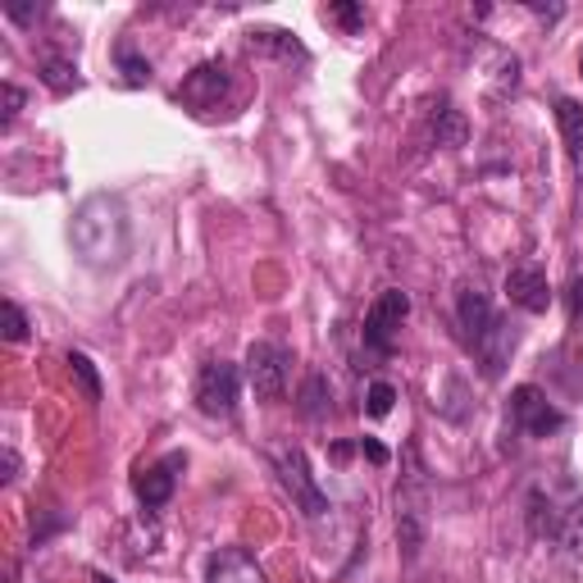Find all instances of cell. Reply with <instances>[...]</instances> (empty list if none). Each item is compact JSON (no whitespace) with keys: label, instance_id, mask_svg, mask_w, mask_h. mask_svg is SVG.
Listing matches in <instances>:
<instances>
[{"label":"cell","instance_id":"6da1fadb","mask_svg":"<svg viewBox=\"0 0 583 583\" xmlns=\"http://www.w3.org/2000/svg\"><path fill=\"white\" fill-rule=\"evenodd\" d=\"M69 241L87 269H115L128 256V210L110 191H96L73 210Z\"/></svg>","mask_w":583,"mask_h":583},{"label":"cell","instance_id":"7a4b0ae2","mask_svg":"<svg viewBox=\"0 0 583 583\" xmlns=\"http://www.w3.org/2000/svg\"><path fill=\"white\" fill-rule=\"evenodd\" d=\"M406 315H411V297H406L402 287H387V292H378L374 306L365 310V347H369V352H378V356H393V347H397V333H402Z\"/></svg>","mask_w":583,"mask_h":583},{"label":"cell","instance_id":"3957f363","mask_svg":"<svg viewBox=\"0 0 583 583\" xmlns=\"http://www.w3.org/2000/svg\"><path fill=\"white\" fill-rule=\"evenodd\" d=\"M278 483L287 488V497L297 502V511H302L306 520H319V515L328 511V497H324V488L315 483L310 461H306L302 447H283V452H278Z\"/></svg>","mask_w":583,"mask_h":583},{"label":"cell","instance_id":"277c9868","mask_svg":"<svg viewBox=\"0 0 583 583\" xmlns=\"http://www.w3.org/2000/svg\"><path fill=\"white\" fill-rule=\"evenodd\" d=\"M511 424L528 437H552L565 428V411L552 406V397L543 393V387H533V383H520L515 393H511Z\"/></svg>","mask_w":583,"mask_h":583},{"label":"cell","instance_id":"5b68a950","mask_svg":"<svg viewBox=\"0 0 583 583\" xmlns=\"http://www.w3.org/2000/svg\"><path fill=\"white\" fill-rule=\"evenodd\" d=\"M237 365L228 360H206L201 374H197V411L210 415V419H228L237 411Z\"/></svg>","mask_w":583,"mask_h":583},{"label":"cell","instance_id":"8992f818","mask_svg":"<svg viewBox=\"0 0 583 583\" xmlns=\"http://www.w3.org/2000/svg\"><path fill=\"white\" fill-rule=\"evenodd\" d=\"M287 365L292 356L278 343H251L247 352V383L260 402H278L287 393Z\"/></svg>","mask_w":583,"mask_h":583},{"label":"cell","instance_id":"52a82bcc","mask_svg":"<svg viewBox=\"0 0 583 583\" xmlns=\"http://www.w3.org/2000/svg\"><path fill=\"white\" fill-rule=\"evenodd\" d=\"M224 96H228V69H224L219 60L197 65V69L182 78V87H178V101L191 106V110H215Z\"/></svg>","mask_w":583,"mask_h":583},{"label":"cell","instance_id":"ba28073f","mask_svg":"<svg viewBox=\"0 0 583 583\" xmlns=\"http://www.w3.org/2000/svg\"><path fill=\"white\" fill-rule=\"evenodd\" d=\"M178 470H182V456L174 452V456H165V461H156V465H146V470L132 478V488H137V497H141L146 511H160V506L174 497Z\"/></svg>","mask_w":583,"mask_h":583},{"label":"cell","instance_id":"9c48e42d","mask_svg":"<svg viewBox=\"0 0 583 583\" xmlns=\"http://www.w3.org/2000/svg\"><path fill=\"white\" fill-rule=\"evenodd\" d=\"M506 297L528 310V315H543L552 306V287H547V274L543 269H533V265H520L506 274Z\"/></svg>","mask_w":583,"mask_h":583},{"label":"cell","instance_id":"30bf717a","mask_svg":"<svg viewBox=\"0 0 583 583\" xmlns=\"http://www.w3.org/2000/svg\"><path fill=\"white\" fill-rule=\"evenodd\" d=\"M206 583H265V570L251 552L241 547H219L206 561Z\"/></svg>","mask_w":583,"mask_h":583},{"label":"cell","instance_id":"8fae6325","mask_svg":"<svg viewBox=\"0 0 583 583\" xmlns=\"http://www.w3.org/2000/svg\"><path fill=\"white\" fill-rule=\"evenodd\" d=\"M456 319H461L465 343H470V347H478L483 337H488V328L497 324L488 292H478V287H461V297H456Z\"/></svg>","mask_w":583,"mask_h":583},{"label":"cell","instance_id":"7c38bea8","mask_svg":"<svg viewBox=\"0 0 583 583\" xmlns=\"http://www.w3.org/2000/svg\"><path fill=\"white\" fill-rule=\"evenodd\" d=\"M397 543L415 561L424 547V502L415 493H397Z\"/></svg>","mask_w":583,"mask_h":583},{"label":"cell","instance_id":"4fadbf2b","mask_svg":"<svg viewBox=\"0 0 583 583\" xmlns=\"http://www.w3.org/2000/svg\"><path fill=\"white\" fill-rule=\"evenodd\" d=\"M474 352H478V360H483V374L497 378V374H502V365H506V356L515 352V324L497 319V324L488 328V337H483V343H478Z\"/></svg>","mask_w":583,"mask_h":583},{"label":"cell","instance_id":"5bb4252c","mask_svg":"<svg viewBox=\"0 0 583 583\" xmlns=\"http://www.w3.org/2000/svg\"><path fill=\"white\" fill-rule=\"evenodd\" d=\"M247 46L251 51H260V56H274V60H297V65H306V46L292 37V32H283V28H260V32H251L247 37Z\"/></svg>","mask_w":583,"mask_h":583},{"label":"cell","instance_id":"9a60e30c","mask_svg":"<svg viewBox=\"0 0 583 583\" xmlns=\"http://www.w3.org/2000/svg\"><path fill=\"white\" fill-rule=\"evenodd\" d=\"M556 123H561V137H565V151L574 165H583V106L561 96L556 101Z\"/></svg>","mask_w":583,"mask_h":583},{"label":"cell","instance_id":"2e32d148","mask_svg":"<svg viewBox=\"0 0 583 583\" xmlns=\"http://www.w3.org/2000/svg\"><path fill=\"white\" fill-rule=\"evenodd\" d=\"M556 543H561V552L570 556V565L583 570V502H574V506L561 515V524H556Z\"/></svg>","mask_w":583,"mask_h":583},{"label":"cell","instance_id":"e0dca14e","mask_svg":"<svg viewBox=\"0 0 583 583\" xmlns=\"http://www.w3.org/2000/svg\"><path fill=\"white\" fill-rule=\"evenodd\" d=\"M41 82L51 87L56 96H69V91H78V87H82L78 69H73L69 60H60V56H46V60H41Z\"/></svg>","mask_w":583,"mask_h":583},{"label":"cell","instance_id":"ac0fdd59","mask_svg":"<svg viewBox=\"0 0 583 583\" xmlns=\"http://www.w3.org/2000/svg\"><path fill=\"white\" fill-rule=\"evenodd\" d=\"M465 137V119L443 101V106H433V141L437 146H456Z\"/></svg>","mask_w":583,"mask_h":583},{"label":"cell","instance_id":"d6986e66","mask_svg":"<svg viewBox=\"0 0 583 583\" xmlns=\"http://www.w3.org/2000/svg\"><path fill=\"white\" fill-rule=\"evenodd\" d=\"M115 60H119V73H123V82H128V87H146V82H151V60L137 56L132 46H119Z\"/></svg>","mask_w":583,"mask_h":583},{"label":"cell","instance_id":"ffe728a7","mask_svg":"<svg viewBox=\"0 0 583 583\" xmlns=\"http://www.w3.org/2000/svg\"><path fill=\"white\" fill-rule=\"evenodd\" d=\"M393 406H397V387L383 383V378H374V383L365 387V411H369L374 419H383V415H393Z\"/></svg>","mask_w":583,"mask_h":583},{"label":"cell","instance_id":"44dd1931","mask_svg":"<svg viewBox=\"0 0 583 583\" xmlns=\"http://www.w3.org/2000/svg\"><path fill=\"white\" fill-rule=\"evenodd\" d=\"M69 374L78 378V387H82V397H87V402H101V378H96V365H91L82 352L69 356Z\"/></svg>","mask_w":583,"mask_h":583},{"label":"cell","instance_id":"7402d4cb","mask_svg":"<svg viewBox=\"0 0 583 583\" xmlns=\"http://www.w3.org/2000/svg\"><path fill=\"white\" fill-rule=\"evenodd\" d=\"M324 406H328V378H324V374H310V378H306V393H302V415H306V419H319Z\"/></svg>","mask_w":583,"mask_h":583},{"label":"cell","instance_id":"603a6c76","mask_svg":"<svg viewBox=\"0 0 583 583\" xmlns=\"http://www.w3.org/2000/svg\"><path fill=\"white\" fill-rule=\"evenodd\" d=\"M324 19H333V23H343L347 32H356L365 23V6H328Z\"/></svg>","mask_w":583,"mask_h":583},{"label":"cell","instance_id":"cb8c5ba5","mask_svg":"<svg viewBox=\"0 0 583 583\" xmlns=\"http://www.w3.org/2000/svg\"><path fill=\"white\" fill-rule=\"evenodd\" d=\"M6 337H10V343H23V337H28V319H23V310L14 302H6Z\"/></svg>","mask_w":583,"mask_h":583},{"label":"cell","instance_id":"d4e9b609","mask_svg":"<svg viewBox=\"0 0 583 583\" xmlns=\"http://www.w3.org/2000/svg\"><path fill=\"white\" fill-rule=\"evenodd\" d=\"M19 110H23V91H19L14 82H6V123H10Z\"/></svg>","mask_w":583,"mask_h":583},{"label":"cell","instance_id":"484cf974","mask_svg":"<svg viewBox=\"0 0 583 583\" xmlns=\"http://www.w3.org/2000/svg\"><path fill=\"white\" fill-rule=\"evenodd\" d=\"M360 456H369L374 465H387V447L374 443V437H360Z\"/></svg>","mask_w":583,"mask_h":583},{"label":"cell","instance_id":"4316f807","mask_svg":"<svg viewBox=\"0 0 583 583\" xmlns=\"http://www.w3.org/2000/svg\"><path fill=\"white\" fill-rule=\"evenodd\" d=\"M570 310H574V315L583 310V278H574V283H570Z\"/></svg>","mask_w":583,"mask_h":583},{"label":"cell","instance_id":"83f0119b","mask_svg":"<svg viewBox=\"0 0 583 583\" xmlns=\"http://www.w3.org/2000/svg\"><path fill=\"white\" fill-rule=\"evenodd\" d=\"M14 474H19V456L6 452V483H14Z\"/></svg>","mask_w":583,"mask_h":583},{"label":"cell","instance_id":"f1b7e54d","mask_svg":"<svg viewBox=\"0 0 583 583\" xmlns=\"http://www.w3.org/2000/svg\"><path fill=\"white\" fill-rule=\"evenodd\" d=\"M91 583H115V579H110V574H101V570H96V574H91Z\"/></svg>","mask_w":583,"mask_h":583},{"label":"cell","instance_id":"f546056e","mask_svg":"<svg viewBox=\"0 0 583 583\" xmlns=\"http://www.w3.org/2000/svg\"><path fill=\"white\" fill-rule=\"evenodd\" d=\"M579 73H583V51H579Z\"/></svg>","mask_w":583,"mask_h":583}]
</instances>
